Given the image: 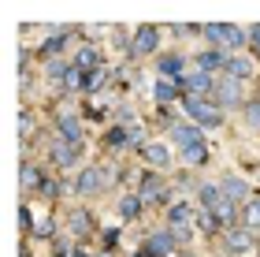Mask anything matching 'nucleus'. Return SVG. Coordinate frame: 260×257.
I'll return each instance as SVG.
<instances>
[{
  "label": "nucleus",
  "instance_id": "obj_7",
  "mask_svg": "<svg viewBox=\"0 0 260 257\" xmlns=\"http://www.w3.org/2000/svg\"><path fill=\"white\" fill-rule=\"evenodd\" d=\"M104 183H108V172L86 168V172H78V179H75V194H97Z\"/></svg>",
  "mask_w": 260,
  "mask_h": 257
},
{
  "label": "nucleus",
  "instance_id": "obj_29",
  "mask_svg": "<svg viewBox=\"0 0 260 257\" xmlns=\"http://www.w3.org/2000/svg\"><path fill=\"white\" fill-rule=\"evenodd\" d=\"M34 235H52V216H41V224H34Z\"/></svg>",
  "mask_w": 260,
  "mask_h": 257
},
{
  "label": "nucleus",
  "instance_id": "obj_16",
  "mask_svg": "<svg viewBox=\"0 0 260 257\" xmlns=\"http://www.w3.org/2000/svg\"><path fill=\"white\" fill-rule=\"evenodd\" d=\"M227 246H231L234 253H245V250L256 246V239H253L249 227H231V231H227Z\"/></svg>",
  "mask_w": 260,
  "mask_h": 257
},
{
  "label": "nucleus",
  "instance_id": "obj_13",
  "mask_svg": "<svg viewBox=\"0 0 260 257\" xmlns=\"http://www.w3.org/2000/svg\"><path fill=\"white\" fill-rule=\"evenodd\" d=\"M56 138H60V142H71V146H82V123L75 116H63V120L56 123Z\"/></svg>",
  "mask_w": 260,
  "mask_h": 257
},
{
  "label": "nucleus",
  "instance_id": "obj_14",
  "mask_svg": "<svg viewBox=\"0 0 260 257\" xmlns=\"http://www.w3.org/2000/svg\"><path fill=\"white\" fill-rule=\"evenodd\" d=\"M197 71H205V75H212V71H227V56L223 52H216V49H208V52H197Z\"/></svg>",
  "mask_w": 260,
  "mask_h": 257
},
{
  "label": "nucleus",
  "instance_id": "obj_6",
  "mask_svg": "<svg viewBox=\"0 0 260 257\" xmlns=\"http://www.w3.org/2000/svg\"><path fill=\"white\" fill-rule=\"evenodd\" d=\"M175 239L171 231H156V235H149L145 239V246H141V257H168V253H175Z\"/></svg>",
  "mask_w": 260,
  "mask_h": 257
},
{
  "label": "nucleus",
  "instance_id": "obj_1",
  "mask_svg": "<svg viewBox=\"0 0 260 257\" xmlns=\"http://www.w3.org/2000/svg\"><path fill=\"white\" fill-rule=\"evenodd\" d=\"M197 197H201V205H205L208 213L216 216V224H219V227H234V202L219 190V186H212V183L197 186Z\"/></svg>",
  "mask_w": 260,
  "mask_h": 257
},
{
  "label": "nucleus",
  "instance_id": "obj_8",
  "mask_svg": "<svg viewBox=\"0 0 260 257\" xmlns=\"http://www.w3.org/2000/svg\"><path fill=\"white\" fill-rule=\"evenodd\" d=\"M182 86H186V97H212V90H216L212 75H205V71H190L182 78Z\"/></svg>",
  "mask_w": 260,
  "mask_h": 257
},
{
  "label": "nucleus",
  "instance_id": "obj_33",
  "mask_svg": "<svg viewBox=\"0 0 260 257\" xmlns=\"http://www.w3.org/2000/svg\"><path fill=\"white\" fill-rule=\"evenodd\" d=\"M179 257H193V253H179Z\"/></svg>",
  "mask_w": 260,
  "mask_h": 257
},
{
  "label": "nucleus",
  "instance_id": "obj_17",
  "mask_svg": "<svg viewBox=\"0 0 260 257\" xmlns=\"http://www.w3.org/2000/svg\"><path fill=\"white\" fill-rule=\"evenodd\" d=\"M52 160H56L60 168H71V164L78 160V146H71V142H60V138H56V142H52Z\"/></svg>",
  "mask_w": 260,
  "mask_h": 257
},
{
  "label": "nucleus",
  "instance_id": "obj_21",
  "mask_svg": "<svg viewBox=\"0 0 260 257\" xmlns=\"http://www.w3.org/2000/svg\"><path fill=\"white\" fill-rule=\"evenodd\" d=\"M179 90H182V86L164 82V78H160V82H156V101H160V104H168V101H175V97H179Z\"/></svg>",
  "mask_w": 260,
  "mask_h": 257
},
{
  "label": "nucleus",
  "instance_id": "obj_12",
  "mask_svg": "<svg viewBox=\"0 0 260 257\" xmlns=\"http://www.w3.org/2000/svg\"><path fill=\"white\" fill-rule=\"evenodd\" d=\"M141 157H145V164H149V168H168V164H171V149H168V146H160V142L141 146Z\"/></svg>",
  "mask_w": 260,
  "mask_h": 257
},
{
  "label": "nucleus",
  "instance_id": "obj_25",
  "mask_svg": "<svg viewBox=\"0 0 260 257\" xmlns=\"http://www.w3.org/2000/svg\"><path fill=\"white\" fill-rule=\"evenodd\" d=\"M186 164H205V160H208V146L205 142H201V146H193V149H186Z\"/></svg>",
  "mask_w": 260,
  "mask_h": 257
},
{
  "label": "nucleus",
  "instance_id": "obj_2",
  "mask_svg": "<svg viewBox=\"0 0 260 257\" xmlns=\"http://www.w3.org/2000/svg\"><path fill=\"white\" fill-rule=\"evenodd\" d=\"M201 34H205L216 49H242V45H249V30L231 26V22H208Z\"/></svg>",
  "mask_w": 260,
  "mask_h": 257
},
{
  "label": "nucleus",
  "instance_id": "obj_15",
  "mask_svg": "<svg viewBox=\"0 0 260 257\" xmlns=\"http://www.w3.org/2000/svg\"><path fill=\"white\" fill-rule=\"evenodd\" d=\"M223 75L234 78V82H245V78H253V60H249V56H231Z\"/></svg>",
  "mask_w": 260,
  "mask_h": 257
},
{
  "label": "nucleus",
  "instance_id": "obj_32",
  "mask_svg": "<svg viewBox=\"0 0 260 257\" xmlns=\"http://www.w3.org/2000/svg\"><path fill=\"white\" fill-rule=\"evenodd\" d=\"M71 257H89V253H82V250H75V253H71Z\"/></svg>",
  "mask_w": 260,
  "mask_h": 257
},
{
  "label": "nucleus",
  "instance_id": "obj_3",
  "mask_svg": "<svg viewBox=\"0 0 260 257\" xmlns=\"http://www.w3.org/2000/svg\"><path fill=\"white\" fill-rule=\"evenodd\" d=\"M182 108L193 116V123L201 127V131H216V127H223V108L216 101H205V97H182Z\"/></svg>",
  "mask_w": 260,
  "mask_h": 257
},
{
  "label": "nucleus",
  "instance_id": "obj_19",
  "mask_svg": "<svg viewBox=\"0 0 260 257\" xmlns=\"http://www.w3.org/2000/svg\"><path fill=\"white\" fill-rule=\"evenodd\" d=\"M219 190L231 197V202H245L249 197V186H245V179H234V175H227V179L219 183Z\"/></svg>",
  "mask_w": 260,
  "mask_h": 257
},
{
  "label": "nucleus",
  "instance_id": "obj_4",
  "mask_svg": "<svg viewBox=\"0 0 260 257\" xmlns=\"http://www.w3.org/2000/svg\"><path fill=\"white\" fill-rule=\"evenodd\" d=\"M190 220H193V205H186V202H175L168 209V224H171V235L175 239H190Z\"/></svg>",
  "mask_w": 260,
  "mask_h": 257
},
{
  "label": "nucleus",
  "instance_id": "obj_23",
  "mask_svg": "<svg viewBox=\"0 0 260 257\" xmlns=\"http://www.w3.org/2000/svg\"><path fill=\"white\" fill-rule=\"evenodd\" d=\"M104 82H108V67H97V71H89V75H86V93L101 90Z\"/></svg>",
  "mask_w": 260,
  "mask_h": 257
},
{
  "label": "nucleus",
  "instance_id": "obj_27",
  "mask_svg": "<svg viewBox=\"0 0 260 257\" xmlns=\"http://www.w3.org/2000/svg\"><path fill=\"white\" fill-rule=\"evenodd\" d=\"M22 186H26V190H34V186H45L41 175H38V168H30V164L22 168Z\"/></svg>",
  "mask_w": 260,
  "mask_h": 257
},
{
  "label": "nucleus",
  "instance_id": "obj_10",
  "mask_svg": "<svg viewBox=\"0 0 260 257\" xmlns=\"http://www.w3.org/2000/svg\"><path fill=\"white\" fill-rule=\"evenodd\" d=\"M171 134H175V146H179L182 153H186V149H193V146H201V142H205L201 127H193V123H179V127H175Z\"/></svg>",
  "mask_w": 260,
  "mask_h": 257
},
{
  "label": "nucleus",
  "instance_id": "obj_28",
  "mask_svg": "<svg viewBox=\"0 0 260 257\" xmlns=\"http://www.w3.org/2000/svg\"><path fill=\"white\" fill-rule=\"evenodd\" d=\"M245 116H249V123L260 131V101H253V104H245Z\"/></svg>",
  "mask_w": 260,
  "mask_h": 257
},
{
  "label": "nucleus",
  "instance_id": "obj_5",
  "mask_svg": "<svg viewBox=\"0 0 260 257\" xmlns=\"http://www.w3.org/2000/svg\"><path fill=\"white\" fill-rule=\"evenodd\" d=\"M156 71H160V78H164V82H175V86H182V78L190 75V71H186V60H182L179 52H168V56H160Z\"/></svg>",
  "mask_w": 260,
  "mask_h": 257
},
{
  "label": "nucleus",
  "instance_id": "obj_26",
  "mask_svg": "<svg viewBox=\"0 0 260 257\" xmlns=\"http://www.w3.org/2000/svg\"><path fill=\"white\" fill-rule=\"evenodd\" d=\"M89 227H93L89 213H75V216H71V231H75V235H82V231H89Z\"/></svg>",
  "mask_w": 260,
  "mask_h": 257
},
{
  "label": "nucleus",
  "instance_id": "obj_18",
  "mask_svg": "<svg viewBox=\"0 0 260 257\" xmlns=\"http://www.w3.org/2000/svg\"><path fill=\"white\" fill-rule=\"evenodd\" d=\"M75 67H78V71H97V67H104L101 64V52L93 49V45H82L78 56H75Z\"/></svg>",
  "mask_w": 260,
  "mask_h": 257
},
{
  "label": "nucleus",
  "instance_id": "obj_11",
  "mask_svg": "<svg viewBox=\"0 0 260 257\" xmlns=\"http://www.w3.org/2000/svg\"><path fill=\"white\" fill-rule=\"evenodd\" d=\"M156 45H160V30H156V26H141V30L134 34V52H138V56L156 52Z\"/></svg>",
  "mask_w": 260,
  "mask_h": 257
},
{
  "label": "nucleus",
  "instance_id": "obj_30",
  "mask_svg": "<svg viewBox=\"0 0 260 257\" xmlns=\"http://www.w3.org/2000/svg\"><path fill=\"white\" fill-rule=\"evenodd\" d=\"M60 49H63V34H56V38H49V45H45L41 52L49 56V52H60Z\"/></svg>",
  "mask_w": 260,
  "mask_h": 257
},
{
  "label": "nucleus",
  "instance_id": "obj_31",
  "mask_svg": "<svg viewBox=\"0 0 260 257\" xmlns=\"http://www.w3.org/2000/svg\"><path fill=\"white\" fill-rule=\"evenodd\" d=\"M249 45H253V52L260 56V22H256V26H249Z\"/></svg>",
  "mask_w": 260,
  "mask_h": 257
},
{
  "label": "nucleus",
  "instance_id": "obj_9",
  "mask_svg": "<svg viewBox=\"0 0 260 257\" xmlns=\"http://www.w3.org/2000/svg\"><path fill=\"white\" fill-rule=\"evenodd\" d=\"M212 97H216V104H242V82L223 75L216 82V90H212Z\"/></svg>",
  "mask_w": 260,
  "mask_h": 257
},
{
  "label": "nucleus",
  "instance_id": "obj_22",
  "mask_svg": "<svg viewBox=\"0 0 260 257\" xmlns=\"http://www.w3.org/2000/svg\"><path fill=\"white\" fill-rule=\"evenodd\" d=\"M130 138H134V131H130V127H112V131H108V146L119 149V146L130 142Z\"/></svg>",
  "mask_w": 260,
  "mask_h": 257
},
{
  "label": "nucleus",
  "instance_id": "obj_24",
  "mask_svg": "<svg viewBox=\"0 0 260 257\" xmlns=\"http://www.w3.org/2000/svg\"><path fill=\"white\" fill-rule=\"evenodd\" d=\"M119 213H123V220H134L138 213H141V197H123V205H119Z\"/></svg>",
  "mask_w": 260,
  "mask_h": 257
},
{
  "label": "nucleus",
  "instance_id": "obj_20",
  "mask_svg": "<svg viewBox=\"0 0 260 257\" xmlns=\"http://www.w3.org/2000/svg\"><path fill=\"white\" fill-rule=\"evenodd\" d=\"M242 220H245V227H260V197H249V202H245Z\"/></svg>",
  "mask_w": 260,
  "mask_h": 257
}]
</instances>
